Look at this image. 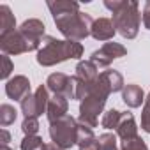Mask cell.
Masks as SVG:
<instances>
[{
  "mask_svg": "<svg viewBox=\"0 0 150 150\" xmlns=\"http://www.w3.org/2000/svg\"><path fill=\"white\" fill-rule=\"evenodd\" d=\"M18 30H20V34L25 37V41L28 42L30 51H34V50L39 51V48H41V44H42V39L46 37V35H44V30H46L44 23H42L41 20H37V18H30V20L23 21Z\"/></svg>",
  "mask_w": 150,
  "mask_h": 150,
  "instance_id": "ba28073f",
  "label": "cell"
},
{
  "mask_svg": "<svg viewBox=\"0 0 150 150\" xmlns=\"http://www.w3.org/2000/svg\"><path fill=\"white\" fill-rule=\"evenodd\" d=\"M16 117H18V111H16L14 106H11V104H2L0 106V125L2 127H7V125L14 124Z\"/></svg>",
  "mask_w": 150,
  "mask_h": 150,
  "instance_id": "7402d4cb",
  "label": "cell"
},
{
  "mask_svg": "<svg viewBox=\"0 0 150 150\" xmlns=\"http://www.w3.org/2000/svg\"><path fill=\"white\" fill-rule=\"evenodd\" d=\"M21 131L25 136H35L39 131V120L37 118H25L21 124Z\"/></svg>",
  "mask_w": 150,
  "mask_h": 150,
  "instance_id": "484cf974",
  "label": "cell"
},
{
  "mask_svg": "<svg viewBox=\"0 0 150 150\" xmlns=\"http://www.w3.org/2000/svg\"><path fill=\"white\" fill-rule=\"evenodd\" d=\"M6 94L9 99L13 101H23L28 94H30V81L27 76L18 74V76L11 78L9 81H6Z\"/></svg>",
  "mask_w": 150,
  "mask_h": 150,
  "instance_id": "8fae6325",
  "label": "cell"
},
{
  "mask_svg": "<svg viewBox=\"0 0 150 150\" xmlns=\"http://www.w3.org/2000/svg\"><path fill=\"white\" fill-rule=\"evenodd\" d=\"M0 134H2V145H7V143H9V139H11V134H9L6 129L0 131Z\"/></svg>",
  "mask_w": 150,
  "mask_h": 150,
  "instance_id": "f546056e",
  "label": "cell"
},
{
  "mask_svg": "<svg viewBox=\"0 0 150 150\" xmlns=\"http://www.w3.org/2000/svg\"><path fill=\"white\" fill-rule=\"evenodd\" d=\"M104 7L113 14V25L124 39H134L139 32L141 14L136 0H104Z\"/></svg>",
  "mask_w": 150,
  "mask_h": 150,
  "instance_id": "6da1fadb",
  "label": "cell"
},
{
  "mask_svg": "<svg viewBox=\"0 0 150 150\" xmlns=\"http://www.w3.org/2000/svg\"><path fill=\"white\" fill-rule=\"evenodd\" d=\"M76 76L80 80H83L85 83L92 85L97 78H99V69L96 64H92L90 60H80L76 65Z\"/></svg>",
  "mask_w": 150,
  "mask_h": 150,
  "instance_id": "e0dca14e",
  "label": "cell"
},
{
  "mask_svg": "<svg viewBox=\"0 0 150 150\" xmlns=\"http://www.w3.org/2000/svg\"><path fill=\"white\" fill-rule=\"evenodd\" d=\"M78 129H80V122L74 117L65 115L58 118L57 122L50 124L51 143H55L62 150H67L74 145H78Z\"/></svg>",
  "mask_w": 150,
  "mask_h": 150,
  "instance_id": "5b68a950",
  "label": "cell"
},
{
  "mask_svg": "<svg viewBox=\"0 0 150 150\" xmlns=\"http://www.w3.org/2000/svg\"><path fill=\"white\" fill-rule=\"evenodd\" d=\"M21 150H46V143L41 136H25L21 139Z\"/></svg>",
  "mask_w": 150,
  "mask_h": 150,
  "instance_id": "603a6c76",
  "label": "cell"
},
{
  "mask_svg": "<svg viewBox=\"0 0 150 150\" xmlns=\"http://www.w3.org/2000/svg\"><path fill=\"white\" fill-rule=\"evenodd\" d=\"M0 150H11V148H9L7 145H2V146H0Z\"/></svg>",
  "mask_w": 150,
  "mask_h": 150,
  "instance_id": "1f68e13d",
  "label": "cell"
},
{
  "mask_svg": "<svg viewBox=\"0 0 150 150\" xmlns=\"http://www.w3.org/2000/svg\"><path fill=\"white\" fill-rule=\"evenodd\" d=\"M16 30V18L11 13L9 6H0V37Z\"/></svg>",
  "mask_w": 150,
  "mask_h": 150,
  "instance_id": "d6986e66",
  "label": "cell"
},
{
  "mask_svg": "<svg viewBox=\"0 0 150 150\" xmlns=\"http://www.w3.org/2000/svg\"><path fill=\"white\" fill-rule=\"evenodd\" d=\"M53 21L58 28V32L67 41H83L88 35H92V25L96 20H92L90 14L76 11L67 14H57L53 16Z\"/></svg>",
  "mask_w": 150,
  "mask_h": 150,
  "instance_id": "277c9868",
  "label": "cell"
},
{
  "mask_svg": "<svg viewBox=\"0 0 150 150\" xmlns=\"http://www.w3.org/2000/svg\"><path fill=\"white\" fill-rule=\"evenodd\" d=\"M0 50L4 55H21V53H28L30 46L25 41V37L20 34V30H14L7 35L0 37Z\"/></svg>",
  "mask_w": 150,
  "mask_h": 150,
  "instance_id": "30bf717a",
  "label": "cell"
},
{
  "mask_svg": "<svg viewBox=\"0 0 150 150\" xmlns=\"http://www.w3.org/2000/svg\"><path fill=\"white\" fill-rule=\"evenodd\" d=\"M97 139H99V150H118V146H117V134L104 132Z\"/></svg>",
  "mask_w": 150,
  "mask_h": 150,
  "instance_id": "cb8c5ba5",
  "label": "cell"
},
{
  "mask_svg": "<svg viewBox=\"0 0 150 150\" xmlns=\"http://www.w3.org/2000/svg\"><path fill=\"white\" fill-rule=\"evenodd\" d=\"M145 101H148V103H150V94H148V96H146V99H145Z\"/></svg>",
  "mask_w": 150,
  "mask_h": 150,
  "instance_id": "d6a6232c",
  "label": "cell"
},
{
  "mask_svg": "<svg viewBox=\"0 0 150 150\" xmlns=\"http://www.w3.org/2000/svg\"><path fill=\"white\" fill-rule=\"evenodd\" d=\"M46 87L48 90H51L57 96H64L67 99H74V81L72 76H67L64 72H53L46 80Z\"/></svg>",
  "mask_w": 150,
  "mask_h": 150,
  "instance_id": "9c48e42d",
  "label": "cell"
},
{
  "mask_svg": "<svg viewBox=\"0 0 150 150\" xmlns=\"http://www.w3.org/2000/svg\"><path fill=\"white\" fill-rule=\"evenodd\" d=\"M141 18H143V25H145V28L150 30V0H146L145 6H143V14H141Z\"/></svg>",
  "mask_w": 150,
  "mask_h": 150,
  "instance_id": "f1b7e54d",
  "label": "cell"
},
{
  "mask_svg": "<svg viewBox=\"0 0 150 150\" xmlns=\"http://www.w3.org/2000/svg\"><path fill=\"white\" fill-rule=\"evenodd\" d=\"M117 34V28L110 18H99L92 25V37L96 41H111Z\"/></svg>",
  "mask_w": 150,
  "mask_h": 150,
  "instance_id": "4fadbf2b",
  "label": "cell"
},
{
  "mask_svg": "<svg viewBox=\"0 0 150 150\" xmlns=\"http://www.w3.org/2000/svg\"><path fill=\"white\" fill-rule=\"evenodd\" d=\"M120 118H122V111L111 108V110H108V111L103 115V118H101V125H103L104 129H117Z\"/></svg>",
  "mask_w": 150,
  "mask_h": 150,
  "instance_id": "44dd1931",
  "label": "cell"
},
{
  "mask_svg": "<svg viewBox=\"0 0 150 150\" xmlns=\"http://www.w3.org/2000/svg\"><path fill=\"white\" fill-rule=\"evenodd\" d=\"M101 76H103V80L108 83V87L111 88V92H120V90H124V76L118 72V71H115V69H108V71H104V72H101Z\"/></svg>",
  "mask_w": 150,
  "mask_h": 150,
  "instance_id": "ffe728a7",
  "label": "cell"
},
{
  "mask_svg": "<svg viewBox=\"0 0 150 150\" xmlns=\"http://www.w3.org/2000/svg\"><path fill=\"white\" fill-rule=\"evenodd\" d=\"M46 150H62L60 146H57L55 143H50V145H46Z\"/></svg>",
  "mask_w": 150,
  "mask_h": 150,
  "instance_id": "4dcf8cb0",
  "label": "cell"
},
{
  "mask_svg": "<svg viewBox=\"0 0 150 150\" xmlns=\"http://www.w3.org/2000/svg\"><path fill=\"white\" fill-rule=\"evenodd\" d=\"M127 55V48L122 46L120 42H104L99 50H96L90 57V62L97 65V69L101 67H108L113 60L122 58Z\"/></svg>",
  "mask_w": 150,
  "mask_h": 150,
  "instance_id": "52a82bcc",
  "label": "cell"
},
{
  "mask_svg": "<svg viewBox=\"0 0 150 150\" xmlns=\"http://www.w3.org/2000/svg\"><path fill=\"white\" fill-rule=\"evenodd\" d=\"M48 103H50V92L46 85L37 87V90L28 94L21 101V113L25 118H39L42 113L48 111Z\"/></svg>",
  "mask_w": 150,
  "mask_h": 150,
  "instance_id": "8992f818",
  "label": "cell"
},
{
  "mask_svg": "<svg viewBox=\"0 0 150 150\" xmlns=\"http://www.w3.org/2000/svg\"><path fill=\"white\" fill-rule=\"evenodd\" d=\"M117 136L122 141L138 138V125H136V120H134L132 113H129V111L122 113V118H120L118 127H117Z\"/></svg>",
  "mask_w": 150,
  "mask_h": 150,
  "instance_id": "5bb4252c",
  "label": "cell"
},
{
  "mask_svg": "<svg viewBox=\"0 0 150 150\" xmlns=\"http://www.w3.org/2000/svg\"><path fill=\"white\" fill-rule=\"evenodd\" d=\"M46 6H48V9L51 11L53 16L80 11V4L78 2H71V0H48Z\"/></svg>",
  "mask_w": 150,
  "mask_h": 150,
  "instance_id": "ac0fdd59",
  "label": "cell"
},
{
  "mask_svg": "<svg viewBox=\"0 0 150 150\" xmlns=\"http://www.w3.org/2000/svg\"><path fill=\"white\" fill-rule=\"evenodd\" d=\"M83 55V46L78 41H60L51 35H46L42 39V44L37 51V64L42 67H51L57 64H62L69 58H80Z\"/></svg>",
  "mask_w": 150,
  "mask_h": 150,
  "instance_id": "7a4b0ae2",
  "label": "cell"
},
{
  "mask_svg": "<svg viewBox=\"0 0 150 150\" xmlns=\"http://www.w3.org/2000/svg\"><path fill=\"white\" fill-rule=\"evenodd\" d=\"M141 129L150 134V103L145 101L143 111H141Z\"/></svg>",
  "mask_w": 150,
  "mask_h": 150,
  "instance_id": "4316f807",
  "label": "cell"
},
{
  "mask_svg": "<svg viewBox=\"0 0 150 150\" xmlns=\"http://www.w3.org/2000/svg\"><path fill=\"white\" fill-rule=\"evenodd\" d=\"M111 88L108 87V83L103 80V76L99 74V78L92 83L87 97L80 103V117H78V122L94 129L97 127V120H99V113H103L104 106H106V101L110 97Z\"/></svg>",
  "mask_w": 150,
  "mask_h": 150,
  "instance_id": "3957f363",
  "label": "cell"
},
{
  "mask_svg": "<svg viewBox=\"0 0 150 150\" xmlns=\"http://www.w3.org/2000/svg\"><path fill=\"white\" fill-rule=\"evenodd\" d=\"M2 64H4V67H2V80H7L9 81V76H11V72H13V62H11V58L7 57V55H2Z\"/></svg>",
  "mask_w": 150,
  "mask_h": 150,
  "instance_id": "83f0119b",
  "label": "cell"
},
{
  "mask_svg": "<svg viewBox=\"0 0 150 150\" xmlns=\"http://www.w3.org/2000/svg\"><path fill=\"white\" fill-rule=\"evenodd\" d=\"M122 101L129 106V108H139L141 103H145V94L141 90L139 85H134V83H129L124 87L122 90Z\"/></svg>",
  "mask_w": 150,
  "mask_h": 150,
  "instance_id": "9a60e30c",
  "label": "cell"
},
{
  "mask_svg": "<svg viewBox=\"0 0 150 150\" xmlns=\"http://www.w3.org/2000/svg\"><path fill=\"white\" fill-rule=\"evenodd\" d=\"M67 110H69V101H67V97L53 94V96L50 97L48 111H46L48 122H50V124H53V122H57L58 118L65 117V115H67Z\"/></svg>",
  "mask_w": 150,
  "mask_h": 150,
  "instance_id": "7c38bea8",
  "label": "cell"
},
{
  "mask_svg": "<svg viewBox=\"0 0 150 150\" xmlns=\"http://www.w3.org/2000/svg\"><path fill=\"white\" fill-rule=\"evenodd\" d=\"M120 150H148V146H146L145 139H141V138L138 136V138H132V139L122 141Z\"/></svg>",
  "mask_w": 150,
  "mask_h": 150,
  "instance_id": "d4e9b609",
  "label": "cell"
},
{
  "mask_svg": "<svg viewBox=\"0 0 150 150\" xmlns=\"http://www.w3.org/2000/svg\"><path fill=\"white\" fill-rule=\"evenodd\" d=\"M78 146L80 150H99V139L94 134V129L80 124L78 129Z\"/></svg>",
  "mask_w": 150,
  "mask_h": 150,
  "instance_id": "2e32d148",
  "label": "cell"
}]
</instances>
